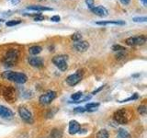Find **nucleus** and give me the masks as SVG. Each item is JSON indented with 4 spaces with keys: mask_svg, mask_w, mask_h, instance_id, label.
I'll list each match as a JSON object with an SVG mask.
<instances>
[{
    "mask_svg": "<svg viewBox=\"0 0 147 138\" xmlns=\"http://www.w3.org/2000/svg\"><path fill=\"white\" fill-rule=\"evenodd\" d=\"M2 21H3V20H1V18H0V23H1Z\"/></svg>",
    "mask_w": 147,
    "mask_h": 138,
    "instance_id": "obj_38",
    "label": "nucleus"
},
{
    "mask_svg": "<svg viewBox=\"0 0 147 138\" xmlns=\"http://www.w3.org/2000/svg\"><path fill=\"white\" fill-rule=\"evenodd\" d=\"M83 76H84V70H78L75 74H72V75L68 76L65 81L69 86L75 87L82 80Z\"/></svg>",
    "mask_w": 147,
    "mask_h": 138,
    "instance_id": "obj_4",
    "label": "nucleus"
},
{
    "mask_svg": "<svg viewBox=\"0 0 147 138\" xmlns=\"http://www.w3.org/2000/svg\"><path fill=\"white\" fill-rule=\"evenodd\" d=\"M29 64L33 67L40 68L43 66V60L40 57H30L29 58Z\"/></svg>",
    "mask_w": 147,
    "mask_h": 138,
    "instance_id": "obj_14",
    "label": "nucleus"
},
{
    "mask_svg": "<svg viewBox=\"0 0 147 138\" xmlns=\"http://www.w3.org/2000/svg\"><path fill=\"white\" fill-rule=\"evenodd\" d=\"M83 96V93L81 91H78V92H76V93H75V94H73L72 96H71V99L74 100V101H72V102H76V101H77V100H79L80 99H81V97Z\"/></svg>",
    "mask_w": 147,
    "mask_h": 138,
    "instance_id": "obj_22",
    "label": "nucleus"
},
{
    "mask_svg": "<svg viewBox=\"0 0 147 138\" xmlns=\"http://www.w3.org/2000/svg\"><path fill=\"white\" fill-rule=\"evenodd\" d=\"M74 110H75L76 112H84L85 110H86V109L84 107H77V108H76Z\"/></svg>",
    "mask_w": 147,
    "mask_h": 138,
    "instance_id": "obj_33",
    "label": "nucleus"
},
{
    "mask_svg": "<svg viewBox=\"0 0 147 138\" xmlns=\"http://www.w3.org/2000/svg\"><path fill=\"white\" fill-rule=\"evenodd\" d=\"M96 25L106 26V25H125L126 23L123 20H103L96 22Z\"/></svg>",
    "mask_w": 147,
    "mask_h": 138,
    "instance_id": "obj_15",
    "label": "nucleus"
},
{
    "mask_svg": "<svg viewBox=\"0 0 147 138\" xmlns=\"http://www.w3.org/2000/svg\"><path fill=\"white\" fill-rule=\"evenodd\" d=\"M104 87H105V85H104V86H101V87H99V89H96V90H95V91H93V92H92V94H93V95L96 94V93H98V92H99V91H101V90H102V89H104Z\"/></svg>",
    "mask_w": 147,
    "mask_h": 138,
    "instance_id": "obj_35",
    "label": "nucleus"
},
{
    "mask_svg": "<svg viewBox=\"0 0 147 138\" xmlns=\"http://www.w3.org/2000/svg\"><path fill=\"white\" fill-rule=\"evenodd\" d=\"M67 55H57L53 58V63L55 64V66L59 68L61 71H65L67 69Z\"/></svg>",
    "mask_w": 147,
    "mask_h": 138,
    "instance_id": "obj_5",
    "label": "nucleus"
},
{
    "mask_svg": "<svg viewBox=\"0 0 147 138\" xmlns=\"http://www.w3.org/2000/svg\"><path fill=\"white\" fill-rule=\"evenodd\" d=\"M98 107H99V103L92 102V103L86 104L85 109H86V110H88V112H94V110H96V109H98Z\"/></svg>",
    "mask_w": 147,
    "mask_h": 138,
    "instance_id": "obj_20",
    "label": "nucleus"
},
{
    "mask_svg": "<svg viewBox=\"0 0 147 138\" xmlns=\"http://www.w3.org/2000/svg\"><path fill=\"white\" fill-rule=\"evenodd\" d=\"M146 43L145 35H139L134 37H130L125 40V43L129 46H136V45H142Z\"/></svg>",
    "mask_w": 147,
    "mask_h": 138,
    "instance_id": "obj_7",
    "label": "nucleus"
},
{
    "mask_svg": "<svg viewBox=\"0 0 147 138\" xmlns=\"http://www.w3.org/2000/svg\"><path fill=\"white\" fill-rule=\"evenodd\" d=\"M63 137V132L59 129H53L50 133L49 138H62Z\"/></svg>",
    "mask_w": 147,
    "mask_h": 138,
    "instance_id": "obj_17",
    "label": "nucleus"
},
{
    "mask_svg": "<svg viewBox=\"0 0 147 138\" xmlns=\"http://www.w3.org/2000/svg\"><path fill=\"white\" fill-rule=\"evenodd\" d=\"M73 47L75 48L77 52L84 53L86 50H88L89 43H87L86 41H75V43H74Z\"/></svg>",
    "mask_w": 147,
    "mask_h": 138,
    "instance_id": "obj_9",
    "label": "nucleus"
},
{
    "mask_svg": "<svg viewBox=\"0 0 147 138\" xmlns=\"http://www.w3.org/2000/svg\"><path fill=\"white\" fill-rule=\"evenodd\" d=\"M86 6L88 7L89 9L93 8V7H95V2H94V0H86Z\"/></svg>",
    "mask_w": 147,
    "mask_h": 138,
    "instance_id": "obj_29",
    "label": "nucleus"
},
{
    "mask_svg": "<svg viewBox=\"0 0 147 138\" xmlns=\"http://www.w3.org/2000/svg\"><path fill=\"white\" fill-rule=\"evenodd\" d=\"M71 39L74 41H81L82 39V34L79 33V32H76V33H74L71 37Z\"/></svg>",
    "mask_w": 147,
    "mask_h": 138,
    "instance_id": "obj_26",
    "label": "nucleus"
},
{
    "mask_svg": "<svg viewBox=\"0 0 147 138\" xmlns=\"http://www.w3.org/2000/svg\"><path fill=\"white\" fill-rule=\"evenodd\" d=\"M118 133L121 138H131V135L129 133V132L123 128H119L118 130Z\"/></svg>",
    "mask_w": 147,
    "mask_h": 138,
    "instance_id": "obj_21",
    "label": "nucleus"
},
{
    "mask_svg": "<svg viewBox=\"0 0 147 138\" xmlns=\"http://www.w3.org/2000/svg\"><path fill=\"white\" fill-rule=\"evenodd\" d=\"M41 50H42V48L40 47V46H38V45H35V46H31V47L29 49L30 51V53L32 54V55H37L39 54Z\"/></svg>",
    "mask_w": 147,
    "mask_h": 138,
    "instance_id": "obj_19",
    "label": "nucleus"
},
{
    "mask_svg": "<svg viewBox=\"0 0 147 138\" xmlns=\"http://www.w3.org/2000/svg\"><path fill=\"white\" fill-rule=\"evenodd\" d=\"M138 112H139V113L142 114V115H145L146 112H147V108H146V106H144V105H141V106H139V108H138Z\"/></svg>",
    "mask_w": 147,
    "mask_h": 138,
    "instance_id": "obj_27",
    "label": "nucleus"
},
{
    "mask_svg": "<svg viewBox=\"0 0 147 138\" xmlns=\"http://www.w3.org/2000/svg\"><path fill=\"white\" fill-rule=\"evenodd\" d=\"M125 57V53L124 52H118V53L116 54V58L117 59H121Z\"/></svg>",
    "mask_w": 147,
    "mask_h": 138,
    "instance_id": "obj_32",
    "label": "nucleus"
},
{
    "mask_svg": "<svg viewBox=\"0 0 147 138\" xmlns=\"http://www.w3.org/2000/svg\"><path fill=\"white\" fill-rule=\"evenodd\" d=\"M96 138H109V132L106 129H101L96 135Z\"/></svg>",
    "mask_w": 147,
    "mask_h": 138,
    "instance_id": "obj_18",
    "label": "nucleus"
},
{
    "mask_svg": "<svg viewBox=\"0 0 147 138\" xmlns=\"http://www.w3.org/2000/svg\"><path fill=\"white\" fill-rule=\"evenodd\" d=\"M119 1H121V3L122 5H124V6H127V5L130 4L131 0H119Z\"/></svg>",
    "mask_w": 147,
    "mask_h": 138,
    "instance_id": "obj_34",
    "label": "nucleus"
},
{
    "mask_svg": "<svg viewBox=\"0 0 147 138\" xmlns=\"http://www.w3.org/2000/svg\"><path fill=\"white\" fill-rule=\"evenodd\" d=\"M81 129V125L80 123L75 121V120H73V121H71L70 122H69V128H68V131H69V133L72 135H76V133H79Z\"/></svg>",
    "mask_w": 147,
    "mask_h": 138,
    "instance_id": "obj_12",
    "label": "nucleus"
},
{
    "mask_svg": "<svg viewBox=\"0 0 147 138\" xmlns=\"http://www.w3.org/2000/svg\"><path fill=\"white\" fill-rule=\"evenodd\" d=\"M21 23V20H9L6 23V25L7 27H11V26H16V25H18Z\"/></svg>",
    "mask_w": 147,
    "mask_h": 138,
    "instance_id": "obj_24",
    "label": "nucleus"
},
{
    "mask_svg": "<svg viewBox=\"0 0 147 138\" xmlns=\"http://www.w3.org/2000/svg\"><path fill=\"white\" fill-rule=\"evenodd\" d=\"M141 1H142V4H144V6L146 7V5H147V0H141Z\"/></svg>",
    "mask_w": 147,
    "mask_h": 138,
    "instance_id": "obj_37",
    "label": "nucleus"
},
{
    "mask_svg": "<svg viewBox=\"0 0 147 138\" xmlns=\"http://www.w3.org/2000/svg\"><path fill=\"white\" fill-rule=\"evenodd\" d=\"M9 1H10L13 5H17V4L20 3V0H9Z\"/></svg>",
    "mask_w": 147,
    "mask_h": 138,
    "instance_id": "obj_36",
    "label": "nucleus"
},
{
    "mask_svg": "<svg viewBox=\"0 0 147 138\" xmlns=\"http://www.w3.org/2000/svg\"><path fill=\"white\" fill-rule=\"evenodd\" d=\"M90 10H91L92 13L95 14V15L101 17V18H105V17H107L109 15L108 9L106 8L105 7H103V6H96V7L95 6L93 8H91Z\"/></svg>",
    "mask_w": 147,
    "mask_h": 138,
    "instance_id": "obj_10",
    "label": "nucleus"
},
{
    "mask_svg": "<svg viewBox=\"0 0 147 138\" xmlns=\"http://www.w3.org/2000/svg\"><path fill=\"white\" fill-rule=\"evenodd\" d=\"M51 20L53 21V22H59L60 20H61V18H60V16H58V15H55V16H53L52 18H51Z\"/></svg>",
    "mask_w": 147,
    "mask_h": 138,
    "instance_id": "obj_31",
    "label": "nucleus"
},
{
    "mask_svg": "<svg viewBox=\"0 0 147 138\" xmlns=\"http://www.w3.org/2000/svg\"><path fill=\"white\" fill-rule=\"evenodd\" d=\"M132 20L134 22H145L147 20L146 17H135L132 18Z\"/></svg>",
    "mask_w": 147,
    "mask_h": 138,
    "instance_id": "obj_28",
    "label": "nucleus"
},
{
    "mask_svg": "<svg viewBox=\"0 0 147 138\" xmlns=\"http://www.w3.org/2000/svg\"><path fill=\"white\" fill-rule=\"evenodd\" d=\"M131 116H132L131 112L126 109H121L114 112L113 119L115 122L119 124H127L131 119Z\"/></svg>",
    "mask_w": 147,
    "mask_h": 138,
    "instance_id": "obj_3",
    "label": "nucleus"
},
{
    "mask_svg": "<svg viewBox=\"0 0 147 138\" xmlns=\"http://www.w3.org/2000/svg\"><path fill=\"white\" fill-rule=\"evenodd\" d=\"M3 95L8 102H13L14 99H15V90L11 87H5V89L3 91Z\"/></svg>",
    "mask_w": 147,
    "mask_h": 138,
    "instance_id": "obj_11",
    "label": "nucleus"
},
{
    "mask_svg": "<svg viewBox=\"0 0 147 138\" xmlns=\"http://www.w3.org/2000/svg\"><path fill=\"white\" fill-rule=\"evenodd\" d=\"M112 50L114 52H125V47H123V46L119 45V44H115L112 46Z\"/></svg>",
    "mask_w": 147,
    "mask_h": 138,
    "instance_id": "obj_23",
    "label": "nucleus"
},
{
    "mask_svg": "<svg viewBox=\"0 0 147 138\" xmlns=\"http://www.w3.org/2000/svg\"><path fill=\"white\" fill-rule=\"evenodd\" d=\"M138 99V94H137V93H134V94H133V96H131L130 98L125 99H122V100H119V103L128 102V101H130V100H134V99Z\"/></svg>",
    "mask_w": 147,
    "mask_h": 138,
    "instance_id": "obj_25",
    "label": "nucleus"
},
{
    "mask_svg": "<svg viewBox=\"0 0 147 138\" xmlns=\"http://www.w3.org/2000/svg\"><path fill=\"white\" fill-rule=\"evenodd\" d=\"M2 77L4 79L10 80L18 84H24L27 82L28 77L25 74L23 73H18V72H14V71H5L2 74Z\"/></svg>",
    "mask_w": 147,
    "mask_h": 138,
    "instance_id": "obj_2",
    "label": "nucleus"
},
{
    "mask_svg": "<svg viewBox=\"0 0 147 138\" xmlns=\"http://www.w3.org/2000/svg\"><path fill=\"white\" fill-rule=\"evenodd\" d=\"M20 53L18 49H9L3 57V64L7 67H12L18 63Z\"/></svg>",
    "mask_w": 147,
    "mask_h": 138,
    "instance_id": "obj_1",
    "label": "nucleus"
},
{
    "mask_svg": "<svg viewBox=\"0 0 147 138\" xmlns=\"http://www.w3.org/2000/svg\"><path fill=\"white\" fill-rule=\"evenodd\" d=\"M0 117L4 119H12L14 117V112L10 109L5 107L3 105H0Z\"/></svg>",
    "mask_w": 147,
    "mask_h": 138,
    "instance_id": "obj_13",
    "label": "nucleus"
},
{
    "mask_svg": "<svg viewBox=\"0 0 147 138\" xmlns=\"http://www.w3.org/2000/svg\"><path fill=\"white\" fill-rule=\"evenodd\" d=\"M27 9L29 10H33V11H38V12H41V11H53V9L48 7H44V6H39V5H32V6H29L27 7Z\"/></svg>",
    "mask_w": 147,
    "mask_h": 138,
    "instance_id": "obj_16",
    "label": "nucleus"
},
{
    "mask_svg": "<svg viewBox=\"0 0 147 138\" xmlns=\"http://www.w3.org/2000/svg\"><path fill=\"white\" fill-rule=\"evenodd\" d=\"M18 113H20V118L23 120L24 122L28 123H33V117H32V114L24 106H20L18 108Z\"/></svg>",
    "mask_w": 147,
    "mask_h": 138,
    "instance_id": "obj_8",
    "label": "nucleus"
},
{
    "mask_svg": "<svg viewBox=\"0 0 147 138\" xmlns=\"http://www.w3.org/2000/svg\"><path fill=\"white\" fill-rule=\"evenodd\" d=\"M56 92L49 90L47 92H45L44 94H42L39 99V101L41 105H48L50 103H52V101L56 98Z\"/></svg>",
    "mask_w": 147,
    "mask_h": 138,
    "instance_id": "obj_6",
    "label": "nucleus"
},
{
    "mask_svg": "<svg viewBox=\"0 0 147 138\" xmlns=\"http://www.w3.org/2000/svg\"><path fill=\"white\" fill-rule=\"evenodd\" d=\"M45 20V17L41 15L40 13L34 17V20H35V21H42V20Z\"/></svg>",
    "mask_w": 147,
    "mask_h": 138,
    "instance_id": "obj_30",
    "label": "nucleus"
}]
</instances>
